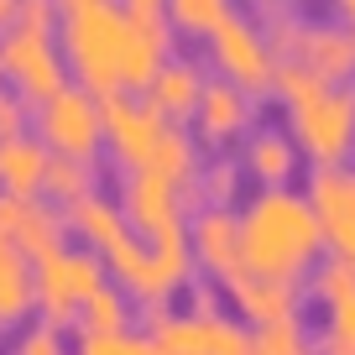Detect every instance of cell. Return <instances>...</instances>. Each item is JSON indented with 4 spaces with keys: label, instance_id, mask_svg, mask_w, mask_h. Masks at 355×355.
Returning a JSON list of instances; mask_svg holds the SVG:
<instances>
[{
    "label": "cell",
    "instance_id": "6da1fadb",
    "mask_svg": "<svg viewBox=\"0 0 355 355\" xmlns=\"http://www.w3.org/2000/svg\"><path fill=\"white\" fill-rule=\"evenodd\" d=\"M324 251V230L313 214L309 193L288 189H256L241 209V266L251 272H272V277H293L313 272Z\"/></svg>",
    "mask_w": 355,
    "mask_h": 355
},
{
    "label": "cell",
    "instance_id": "7a4b0ae2",
    "mask_svg": "<svg viewBox=\"0 0 355 355\" xmlns=\"http://www.w3.org/2000/svg\"><path fill=\"white\" fill-rule=\"evenodd\" d=\"M272 89L288 100L293 141L313 152V162H345V152H355V84H329V78L277 58Z\"/></svg>",
    "mask_w": 355,
    "mask_h": 355
},
{
    "label": "cell",
    "instance_id": "3957f363",
    "mask_svg": "<svg viewBox=\"0 0 355 355\" xmlns=\"http://www.w3.org/2000/svg\"><path fill=\"white\" fill-rule=\"evenodd\" d=\"M125 11L121 0H73L58 11V47L73 63L78 84L89 94L121 89V58H125Z\"/></svg>",
    "mask_w": 355,
    "mask_h": 355
},
{
    "label": "cell",
    "instance_id": "277c9868",
    "mask_svg": "<svg viewBox=\"0 0 355 355\" xmlns=\"http://www.w3.org/2000/svg\"><path fill=\"white\" fill-rule=\"evenodd\" d=\"M141 334L152 340L157 355H251V329L230 319L225 309H146Z\"/></svg>",
    "mask_w": 355,
    "mask_h": 355
},
{
    "label": "cell",
    "instance_id": "5b68a950",
    "mask_svg": "<svg viewBox=\"0 0 355 355\" xmlns=\"http://www.w3.org/2000/svg\"><path fill=\"white\" fill-rule=\"evenodd\" d=\"M266 42L277 58L329 78V84L355 78V32L345 21H293L288 11H272L266 16Z\"/></svg>",
    "mask_w": 355,
    "mask_h": 355
},
{
    "label": "cell",
    "instance_id": "8992f818",
    "mask_svg": "<svg viewBox=\"0 0 355 355\" xmlns=\"http://www.w3.org/2000/svg\"><path fill=\"white\" fill-rule=\"evenodd\" d=\"M100 282H110V266L100 261V251H89L84 241H63L53 245L47 256H37L32 261V288H37V309H42V319L53 324H68L78 309H84V298Z\"/></svg>",
    "mask_w": 355,
    "mask_h": 355
},
{
    "label": "cell",
    "instance_id": "52a82bcc",
    "mask_svg": "<svg viewBox=\"0 0 355 355\" xmlns=\"http://www.w3.org/2000/svg\"><path fill=\"white\" fill-rule=\"evenodd\" d=\"M37 136L47 141V152L58 157H94L100 162L105 121H100V94H89L84 84L68 78L58 94H47L37 105Z\"/></svg>",
    "mask_w": 355,
    "mask_h": 355
},
{
    "label": "cell",
    "instance_id": "ba28073f",
    "mask_svg": "<svg viewBox=\"0 0 355 355\" xmlns=\"http://www.w3.org/2000/svg\"><path fill=\"white\" fill-rule=\"evenodd\" d=\"M100 121H105V136H110L115 157L125 167H152L157 152H162L167 131L178 121H167L146 94L136 89H115V94H100Z\"/></svg>",
    "mask_w": 355,
    "mask_h": 355
},
{
    "label": "cell",
    "instance_id": "9c48e42d",
    "mask_svg": "<svg viewBox=\"0 0 355 355\" xmlns=\"http://www.w3.org/2000/svg\"><path fill=\"white\" fill-rule=\"evenodd\" d=\"M209 53H214V63H220V73L235 78L245 94L272 89V78H277V53L266 42V26L251 21L245 11H225L220 21L209 26Z\"/></svg>",
    "mask_w": 355,
    "mask_h": 355
},
{
    "label": "cell",
    "instance_id": "30bf717a",
    "mask_svg": "<svg viewBox=\"0 0 355 355\" xmlns=\"http://www.w3.org/2000/svg\"><path fill=\"white\" fill-rule=\"evenodd\" d=\"M115 199H121L125 220H131L146 241L189 230V204H193V193L178 189L173 178L152 173V167H125V173H121V193H115Z\"/></svg>",
    "mask_w": 355,
    "mask_h": 355
},
{
    "label": "cell",
    "instance_id": "8fae6325",
    "mask_svg": "<svg viewBox=\"0 0 355 355\" xmlns=\"http://www.w3.org/2000/svg\"><path fill=\"white\" fill-rule=\"evenodd\" d=\"M0 63L16 78V89L37 105L68 84V58H63V47H58V32H42V26L16 21L11 32H0Z\"/></svg>",
    "mask_w": 355,
    "mask_h": 355
},
{
    "label": "cell",
    "instance_id": "7c38bea8",
    "mask_svg": "<svg viewBox=\"0 0 355 355\" xmlns=\"http://www.w3.org/2000/svg\"><path fill=\"white\" fill-rule=\"evenodd\" d=\"M303 193H309L313 214H319L329 256L355 266V162H313Z\"/></svg>",
    "mask_w": 355,
    "mask_h": 355
},
{
    "label": "cell",
    "instance_id": "4fadbf2b",
    "mask_svg": "<svg viewBox=\"0 0 355 355\" xmlns=\"http://www.w3.org/2000/svg\"><path fill=\"white\" fill-rule=\"evenodd\" d=\"M313 298H319V334H313V355H355V266L334 261H313L309 277Z\"/></svg>",
    "mask_w": 355,
    "mask_h": 355
},
{
    "label": "cell",
    "instance_id": "5bb4252c",
    "mask_svg": "<svg viewBox=\"0 0 355 355\" xmlns=\"http://www.w3.org/2000/svg\"><path fill=\"white\" fill-rule=\"evenodd\" d=\"M0 235L26 256H47L53 245L68 241V220H63V204H53L47 193H11L0 189Z\"/></svg>",
    "mask_w": 355,
    "mask_h": 355
},
{
    "label": "cell",
    "instance_id": "9a60e30c",
    "mask_svg": "<svg viewBox=\"0 0 355 355\" xmlns=\"http://www.w3.org/2000/svg\"><path fill=\"white\" fill-rule=\"evenodd\" d=\"M220 288L230 293V303L256 324H272V319H293L303 303V282L293 277H272V272H251V266H235L230 277H220Z\"/></svg>",
    "mask_w": 355,
    "mask_h": 355
},
{
    "label": "cell",
    "instance_id": "2e32d148",
    "mask_svg": "<svg viewBox=\"0 0 355 355\" xmlns=\"http://www.w3.org/2000/svg\"><path fill=\"white\" fill-rule=\"evenodd\" d=\"M173 21L167 11H131L125 21V58H121V89H146L152 73L173 58Z\"/></svg>",
    "mask_w": 355,
    "mask_h": 355
},
{
    "label": "cell",
    "instance_id": "e0dca14e",
    "mask_svg": "<svg viewBox=\"0 0 355 355\" xmlns=\"http://www.w3.org/2000/svg\"><path fill=\"white\" fill-rule=\"evenodd\" d=\"M189 245H193V261L214 272V282L230 277L241 266V209L235 204H204L189 220Z\"/></svg>",
    "mask_w": 355,
    "mask_h": 355
},
{
    "label": "cell",
    "instance_id": "ac0fdd59",
    "mask_svg": "<svg viewBox=\"0 0 355 355\" xmlns=\"http://www.w3.org/2000/svg\"><path fill=\"white\" fill-rule=\"evenodd\" d=\"M193 115H199V131L209 136V141H230V136L251 131L256 105H251V94H245L235 78L214 73V78H204V94H199V110Z\"/></svg>",
    "mask_w": 355,
    "mask_h": 355
},
{
    "label": "cell",
    "instance_id": "d6986e66",
    "mask_svg": "<svg viewBox=\"0 0 355 355\" xmlns=\"http://www.w3.org/2000/svg\"><path fill=\"white\" fill-rule=\"evenodd\" d=\"M204 78H209V73L199 68V58H189V53H173V58H167V63L152 73V84H146L141 94H146V100H152L157 110L167 115V121H178V125H183L193 110H199Z\"/></svg>",
    "mask_w": 355,
    "mask_h": 355
},
{
    "label": "cell",
    "instance_id": "ffe728a7",
    "mask_svg": "<svg viewBox=\"0 0 355 355\" xmlns=\"http://www.w3.org/2000/svg\"><path fill=\"white\" fill-rule=\"evenodd\" d=\"M241 157H245V167L261 178V189H277V183H288L293 167H298V141H293V131H282V125H256V131L245 136Z\"/></svg>",
    "mask_w": 355,
    "mask_h": 355
},
{
    "label": "cell",
    "instance_id": "44dd1931",
    "mask_svg": "<svg viewBox=\"0 0 355 355\" xmlns=\"http://www.w3.org/2000/svg\"><path fill=\"white\" fill-rule=\"evenodd\" d=\"M47 141L37 131H21L11 141H0V183L11 193H42V178H47Z\"/></svg>",
    "mask_w": 355,
    "mask_h": 355
},
{
    "label": "cell",
    "instance_id": "7402d4cb",
    "mask_svg": "<svg viewBox=\"0 0 355 355\" xmlns=\"http://www.w3.org/2000/svg\"><path fill=\"white\" fill-rule=\"evenodd\" d=\"M37 309V288H32V261L0 235V329L21 324Z\"/></svg>",
    "mask_w": 355,
    "mask_h": 355
},
{
    "label": "cell",
    "instance_id": "603a6c76",
    "mask_svg": "<svg viewBox=\"0 0 355 355\" xmlns=\"http://www.w3.org/2000/svg\"><path fill=\"white\" fill-rule=\"evenodd\" d=\"M100 189V162L94 157H58L53 152V162H47V178H42V193L53 204H73V199H84V193H94Z\"/></svg>",
    "mask_w": 355,
    "mask_h": 355
},
{
    "label": "cell",
    "instance_id": "cb8c5ba5",
    "mask_svg": "<svg viewBox=\"0 0 355 355\" xmlns=\"http://www.w3.org/2000/svg\"><path fill=\"white\" fill-rule=\"evenodd\" d=\"M131 293L121 288V282H100V288L84 298V309H78V319H84V329H131Z\"/></svg>",
    "mask_w": 355,
    "mask_h": 355
},
{
    "label": "cell",
    "instance_id": "d4e9b609",
    "mask_svg": "<svg viewBox=\"0 0 355 355\" xmlns=\"http://www.w3.org/2000/svg\"><path fill=\"white\" fill-rule=\"evenodd\" d=\"M251 355H313L309 324L293 313V319H272L251 329Z\"/></svg>",
    "mask_w": 355,
    "mask_h": 355
},
{
    "label": "cell",
    "instance_id": "484cf974",
    "mask_svg": "<svg viewBox=\"0 0 355 355\" xmlns=\"http://www.w3.org/2000/svg\"><path fill=\"white\" fill-rule=\"evenodd\" d=\"M241 157L214 152L209 162H199V204H235L241 193Z\"/></svg>",
    "mask_w": 355,
    "mask_h": 355
},
{
    "label": "cell",
    "instance_id": "4316f807",
    "mask_svg": "<svg viewBox=\"0 0 355 355\" xmlns=\"http://www.w3.org/2000/svg\"><path fill=\"white\" fill-rule=\"evenodd\" d=\"M73 355H157L141 329H78Z\"/></svg>",
    "mask_w": 355,
    "mask_h": 355
},
{
    "label": "cell",
    "instance_id": "83f0119b",
    "mask_svg": "<svg viewBox=\"0 0 355 355\" xmlns=\"http://www.w3.org/2000/svg\"><path fill=\"white\" fill-rule=\"evenodd\" d=\"M63 329H68V324H53V319L37 313V319L21 329V340H16V355H68Z\"/></svg>",
    "mask_w": 355,
    "mask_h": 355
},
{
    "label": "cell",
    "instance_id": "f1b7e54d",
    "mask_svg": "<svg viewBox=\"0 0 355 355\" xmlns=\"http://www.w3.org/2000/svg\"><path fill=\"white\" fill-rule=\"evenodd\" d=\"M162 6H167V21L189 26V32H209V26L230 11L225 0H162Z\"/></svg>",
    "mask_w": 355,
    "mask_h": 355
},
{
    "label": "cell",
    "instance_id": "f546056e",
    "mask_svg": "<svg viewBox=\"0 0 355 355\" xmlns=\"http://www.w3.org/2000/svg\"><path fill=\"white\" fill-rule=\"evenodd\" d=\"M21 131H26V94L0 84V141H11Z\"/></svg>",
    "mask_w": 355,
    "mask_h": 355
},
{
    "label": "cell",
    "instance_id": "4dcf8cb0",
    "mask_svg": "<svg viewBox=\"0 0 355 355\" xmlns=\"http://www.w3.org/2000/svg\"><path fill=\"white\" fill-rule=\"evenodd\" d=\"M16 21H21V26H42V32H58V0H21Z\"/></svg>",
    "mask_w": 355,
    "mask_h": 355
},
{
    "label": "cell",
    "instance_id": "1f68e13d",
    "mask_svg": "<svg viewBox=\"0 0 355 355\" xmlns=\"http://www.w3.org/2000/svg\"><path fill=\"white\" fill-rule=\"evenodd\" d=\"M16 11H21V0H0V32L16 26Z\"/></svg>",
    "mask_w": 355,
    "mask_h": 355
},
{
    "label": "cell",
    "instance_id": "d6a6232c",
    "mask_svg": "<svg viewBox=\"0 0 355 355\" xmlns=\"http://www.w3.org/2000/svg\"><path fill=\"white\" fill-rule=\"evenodd\" d=\"M125 11H162V0H121Z\"/></svg>",
    "mask_w": 355,
    "mask_h": 355
},
{
    "label": "cell",
    "instance_id": "836d02e7",
    "mask_svg": "<svg viewBox=\"0 0 355 355\" xmlns=\"http://www.w3.org/2000/svg\"><path fill=\"white\" fill-rule=\"evenodd\" d=\"M340 11H345V26L355 32V0H340Z\"/></svg>",
    "mask_w": 355,
    "mask_h": 355
},
{
    "label": "cell",
    "instance_id": "e575fe53",
    "mask_svg": "<svg viewBox=\"0 0 355 355\" xmlns=\"http://www.w3.org/2000/svg\"><path fill=\"white\" fill-rule=\"evenodd\" d=\"M0 78H6V63H0Z\"/></svg>",
    "mask_w": 355,
    "mask_h": 355
}]
</instances>
